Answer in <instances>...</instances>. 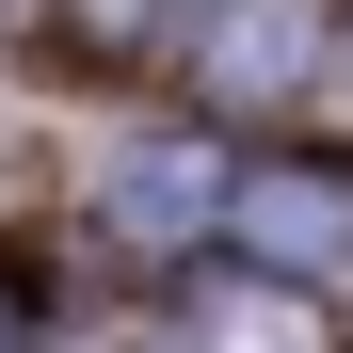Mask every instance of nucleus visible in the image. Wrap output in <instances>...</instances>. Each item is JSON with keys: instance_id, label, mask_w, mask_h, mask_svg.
Masks as SVG:
<instances>
[{"instance_id": "7ed1b4c3", "label": "nucleus", "mask_w": 353, "mask_h": 353, "mask_svg": "<svg viewBox=\"0 0 353 353\" xmlns=\"http://www.w3.org/2000/svg\"><path fill=\"white\" fill-rule=\"evenodd\" d=\"M209 321H225V337H305V305H289V289H209Z\"/></svg>"}, {"instance_id": "f257e3e1", "label": "nucleus", "mask_w": 353, "mask_h": 353, "mask_svg": "<svg viewBox=\"0 0 353 353\" xmlns=\"http://www.w3.org/2000/svg\"><path fill=\"white\" fill-rule=\"evenodd\" d=\"M241 225H257L273 257L337 273V257H353V176H305V161H289V176H241Z\"/></svg>"}, {"instance_id": "f03ea898", "label": "nucleus", "mask_w": 353, "mask_h": 353, "mask_svg": "<svg viewBox=\"0 0 353 353\" xmlns=\"http://www.w3.org/2000/svg\"><path fill=\"white\" fill-rule=\"evenodd\" d=\"M209 209H225V176H209L193 145H161V161H112V225H129V241H193Z\"/></svg>"}]
</instances>
